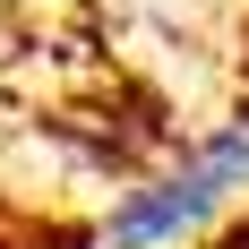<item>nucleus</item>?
Instances as JSON below:
<instances>
[{"instance_id": "f257e3e1", "label": "nucleus", "mask_w": 249, "mask_h": 249, "mask_svg": "<svg viewBox=\"0 0 249 249\" xmlns=\"http://www.w3.org/2000/svg\"><path fill=\"white\" fill-rule=\"evenodd\" d=\"M224 198H232V189H224L215 172H206L198 155H189V163H180L172 180H155V189H138V198H129L121 215L103 224V249H155V241H172V232L206 224V215H215Z\"/></svg>"}]
</instances>
